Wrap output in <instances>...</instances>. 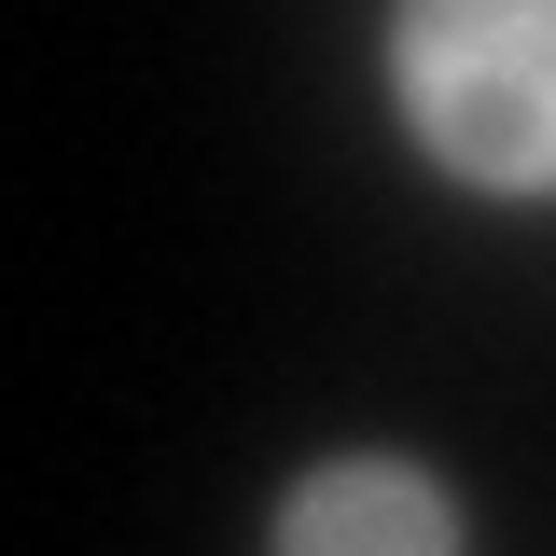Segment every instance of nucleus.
<instances>
[{
	"label": "nucleus",
	"instance_id": "f03ea898",
	"mask_svg": "<svg viewBox=\"0 0 556 556\" xmlns=\"http://www.w3.org/2000/svg\"><path fill=\"white\" fill-rule=\"evenodd\" d=\"M278 543H459V515L404 473H334V486H306L278 515Z\"/></svg>",
	"mask_w": 556,
	"mask_h": 556
},
{
	"label": "nucleus",
	"instance_id": "f257e3e1",
	"mask_svg": "<svg viewBox=\"0 0 556 556\" xmlns=\"http://www.w3.org/2000/svg\"><path fill=\"white\" fill-rule=\"evenodd\" d=\"M404 98L473 181H556V0H404Z\"/></svg>",
	"mask_w": 556,
	"mask_h": 556
}]
</instances>
